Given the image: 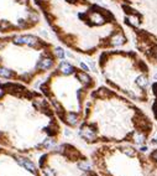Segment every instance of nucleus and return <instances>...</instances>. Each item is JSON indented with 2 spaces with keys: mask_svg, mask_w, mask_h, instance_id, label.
Listing matches in <instances>:
<instances>
[{
  "mask_svg": "<svg viewBox=\"0 0 157 176\" xmlns=\"http://www.w3.org/2000/svg\"><path fill=\"white\" fill-rule=\"evenodd\" d=\"M41 17L34 0H0V35L35 30Z\"/></svg>",
  "mask_w": 157,
  "mask_h": 176,
  "instance_id": "1a4fd4ad",
  "label": "nucleus"
},
{
  "mask_svg": "<svg viewBox=\"0 0 157 176\" xmlns=\"http://www.w3.org/2000/svg\"><path fill=\"white\" fill-rule=\"evenodd\" d=\"M155 124L133 101L107 86L92 91L78 125V136L87 145L131 144L144 146Z\"/></svg>",
  "mask_w": 157,
  "mask_h": 176,
  "instance_id": "7ed1b4c3",
  "label": "nucleus"
},
{
  "mask_svg": "<svg viewBox=\"0 0 157 176\" xmlns=\"http://www.w3.org/2000/svg\"><path fill=\"white\" fill-rule=\"evenodd\" d=\"M148 159L151 161L150 176H157V148L151 150V153L148 154Z\"/></svg>",
  "mask_w": 157,
  "mask_h": 176,
  "instance_id": "9b49d317",
  "label": "nucleus"
},
{
  "mask_svg": "<svg viewBox=\"0 0 157 176\" xmlns=\"http://www.w3.org/2000/svg\"><path fill=\"white\" fill-rule=\"evenodd\" d=\"M0 176H42L31 155L0 146Z\"/></svg>",
  "mask_w": 157,
  "mask_h": 176,
  "instance_id": "9d476101",
  "label": "nucleus"
},
{
  "mask_svg": "<svg viewBox=\"0 0 157 176\" xmlns=\"http://www.w3.org/2000/svg\"><path fill=\"white\" fill-rule=\"evenodd\" d=\"M63 50L28 33L0 35V79L32 86L63 58Z\"/></svg>",
  "mask_w": 157,
  "mask_h": 176,
  "instance_id": "20e7f679",
  "label": "nucleus"
},
{
  "mask_svg": "<svg viewBox=\"0 0 157 176\" xmlns=\"http://www.w3.org/2000/svg\"><path fill=\"white\" fill-rule=\"evenodd\" d=\"M89 158L100 176H150L148 155L131 144H102Z\"/></svg>",
  "mask_w": 157,
  "mask_h": 176,
  "instance_id": "0eeeda50",
  "label": "nucleus"
},
{
  "mask_svg": "<svg viewBox=\"0 0 157 176\" xmlns=\"http://www.w3.org/2000/svg\"><path fill=\"white\" fill-rule=\"evenodd\" d=\"M151 92L153 96V103H152V113L155 117V121L157 122V82L151 86Z\"/></svg>",
  "mask_w": 157,
  "mask_h": 176,
  "instance_id": "f8f14e48",
  "label": "nucleus"
},
{
  "mask_svg": "<svg viewBox=\"0 0 157 176\" xmlns=\"http://www.w3.org/2000/svg\"><path fill=\"white\" fill-rule=\"evenodd\" d=\"M99 70L109 88L128 99L148 103L151 98L150 70L134 53L122 51H103Z\"/></svg>",
  "mask_w": 157,
  "mask_h": 176,
  "instance_id": "423d86ee",
  "label": "nucleus"
},
{
  "mask_svg": "<svg viewBox=\"0 0 157 176\" xmlns=\"http://www.w3.org/2000/svg\"><path fill=\"white\" fill-rule=\"evenodd\" d=\"M62 124L40 91L17 82H0V146L34 155L56 146Z\"/></svg>",
  "mask_w": 157,
  "mask_h": 176,
  "instance_id": "f257e3e1",
  "label": "nucleus"
},
{
  "mask_svg": "<svg viewBox=\"0 0 157 176\" xmlns=\"http://www.w3.org/2000/svg\"><path fill=\"white\" fill-rule=\"evenodd\" d=\"M58 41L67 48L94 56L126 41L114 15L90 0H34Z\"/></svg>",
  "mask_w": 157,
  "mask_h": 176,
  "instance_id": "f03ea898",
  "label": "nucleus"
},
{
  "mask_svg": "<svg viewBox=\"0 0 157 176\" xmlns=\"http://www.w3.org/2000/svg\"><path fill=\"white\" fill-rule=\"evenodd\" d=\"M37 165L42 176H100L90 158L72 143H62L45 151Z\"/></svg>",
  "mask_w": 157,
  "mask_h": 176,
  "instance_id": "6e6552de",
  "label": "nucleus"
},
{
  "mask_svg": "<svg viewBox=\"0 0 157 176\" xmlns=\"http://www.w3.org/2000/svg\"><path fill=\"white\" fill-rule=\"evenodd\" d=\"M94 88H97V79L84 65L78 67L62 60L40 84V92L51 104L61 124L77 129Z\"/></svg>",
  "mask_w": 157,
  "mask_h": 176,
  "instance_id": "39448f33",
  "label": "nucleus"
}]
</instances>
